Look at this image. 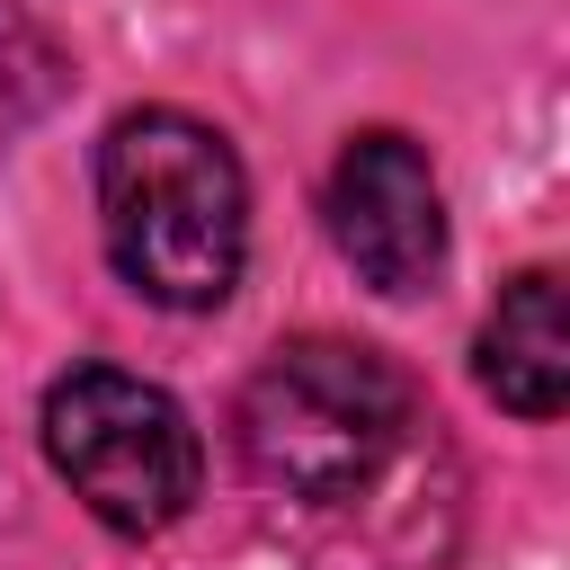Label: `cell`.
Here are the masks:
<instances>
[{
  "instance_id": "obj_1",
  "label": "cell",
  "mask_w": 570,
  "mask_h": 570,
  "mask_svg": "<svg viewBox=\"0 0 570 570\" xmlns=\"http://www.w3.org/2000/svg\"><path fill=\"white\" fill-rule=\"evenodd\" d=\"M98 232L142 303L214 312L249 258V178L205 116L134 107L98 142Z\"/></svg>"
},
{
  "instance_id": "obj_2",
  "label": "cell",
  "mask_w": 570,
  "mask_h": 570,
  "mask_svg": "<svg viewBox=\"0 0 570 570\" xmlns=\"http://www.w3.org/2000/svg\"><path fill=\"white\" fill-rule=\"evenodd\" d=\"M232 428H240V463L267 490L303 508H338L392 472V454L419 428V401L410 374L356 338H285L240 383Z\"/></svg>"
},
{
  "instance_id": "obj_3",
  "label": "cell",
  "mask_w": 570,
  "mask_h": 570,
  "mask_svg": "<svg viewBox=\"0 0 570 570\" xmlns=\"http://www.w3.org/2000/svg\"><path fill=\"white\" fill-rule=\"evenodd\" d=\"M45 454L71 481V499L107 525V534H160L196 508L205 481V445L187 428V410L125 374V365H71L45 392Z\"/></svg>"
},
{
  "instance_id": "obj_4",
  "label": "cell",
  "mask_w": 570,
  "mask_h": 570,
  "mask_svg": "<svg viewBox=\"0 0 570 570\" xmlns=\"http://www.w3.org/2000/svg\"><path fill=\"white\" fill-rule=\"evenodd\" d=\"M330 240L392 303L436 285V267H445V196H436V169H428V151L410 134H392V125L347 134V151L330 169Z\"/></svg>"
},
{
  "instance_id": "obj_5",
  "label": "cell",
  "mask_w": 570,
  "mask_h": 570,
  "mask_svg": "<svg viewBox=\"0 0 570 570\" xmlns=\"http://www.w3.org/2000/svg\"><path fill=\"white\" fill-rule=\"evenodd\" d=\"M472 374L499 410L561 419V401H570V321H561V276L552 267H525V276L499 285V303L481 321V347H472Z\"/></svg>"
},
{
  "instance_id": "obj_6",
  "label": "cell",
  "mask_w": 570,
  "mask_h": 570,
  "mask_svg": "<svg viewBox=\"0 0 570 570\" xmlns=\"http://www.w3.org/2000/svg\"><path fill=\"white\" fill-rule=\"evenodd\" d=\"M62 89H71L62 36H53L36 9L0 0V151H9L27 125H45V116L62 107Z\"/></svg>"
}]
</instances>
